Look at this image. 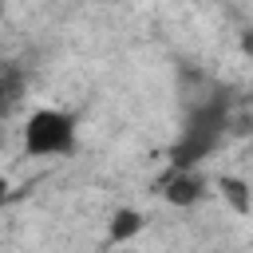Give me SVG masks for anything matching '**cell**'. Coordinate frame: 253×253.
Listing matches in <instances>:
<instances>
[{"label": "cell", "mask_w": 253, "mask_h": 253, "mask_svg": "<svg viewBox=\"0 0 253 253\" xmlns=\"http://www.w3.org/2000/svg\"><path fill=\"white\" fill-rule=\"evenodd\" d=\"M225 99H206L190 107V119L182 126V138L174 146V170H194L225 134Z\"/></svg>", "instance_id": "6da1fadb"}, {"label": "cell", "mask_w": 253, "mask_h": 253, "mask_svg": "<svg viewBox=\"0 0 253 253\" xmlns=\"http://www.w3.org/2000/svg\"><path fill=\"white\" fill-rule=\"evenodd\" d=\"M24 146L28 154L36 158H47V154H71L75 150V119L67 111H36L24 126Z\"/></svg>", "instance_id": "7a4b0ae2"}, {"label": "cell", "mask_w": 253, "mask_h": 253, "mask_svg": "<svg viewBox=\"0 0 253 253\" xmlns=\"http://www.w3.org/2000/svg\"><path fill=\"white\" fill-rule=\"evenodd\" d=\"M202 198V178L194 174V170H174L170 178H166V202H174V206H194Z\"/></svg>", "instance_id": "3957f363"}, {"label": "cell", "mask_w": 253, "mask_h": 253, "mask_svg": "<svg viewBox=\"0 0 253 253\" xmlns=\"http://www.w3.org/2000/svg\"><path fill=\"white\" fill-rule=\"evenodd\" d=\"M221 194L229 198V206H233L237 213H249V210H253V194H249V186H245L241 178H221Z\"/></svg>", "instance_id": "277c9868"}, {"label": "cell", "mask_w": 253, "mask_h": 253, "mask_svg": "<svg viewBox=\"0 0 253 253\" xmlns=\"http://www.w3.org/2000/svg\"><path fill=\"white\" fill-rule=\"evenodd\" d=\"M138 229H142V213H134V210H119V213H115V221H111V241L134 237Z\"/></svg>", "instance_id": "5b68a950"}, {"label": "cell", "mask_w": 253, "mask_h": 253, "mask_svg": "<svg viewBox=\"0 0 253 253\" xmlns=\"http://www.w3.org/2000/svg\"><path fill=\"white\" fill-rule=\"evenodd\" d=\"M4 99H8V107L20 99V75H16V67L4 71Z\"/></svg>", "instance_id": "8992f818"}, {"label": "cell", "mask_w": 253, "mask_h": 253, "mask_svg": "<svg viewBox=\"0 0 253 253\" xmlns=\"http://www.w3.org/2000/svg\"><path fill=\"white\" fill-rule=\"evenodd\" d=\"M241 47H245V51H249V55H253V32H249V36H245V40H241Z\"/></svg>", "instance_id": "52a82bcc"}]
</instances>
